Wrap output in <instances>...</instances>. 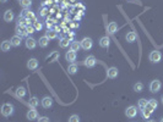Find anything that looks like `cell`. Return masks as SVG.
<instances>
[{
  "mask_svg": "<svg viewBox=\"0 0 163 122\" xmlns=\"http://www.w3.org/2000/svg\"><path fill=\"white\" fill-rule=\"evenodd\" d=\"M148 59H150L151 62L157 64V62H159V61L162 60V54H161V52H158V50H153V52L150 53Z\"/></svg>",
  "mask_w": 163,
  "mask_h": 122,
  "instance_id": "cell-2",
  "label": "cell"
},
{
  "mask_svg": "<svg viewBox=\"0 0 163 122\" xmlns=\"http://www.w3.org/2000/svg\"><path fill=\"white\" fill-rule=\"evenodd\" d=\"M65 59H66V61H69V62H71L73 64L74 61H76V52H74V50H69V52H66V54H65Z\"/></svg>",
  "mask_w": 163,
  "mask_h": 122,
  "instance_id": "cell-9",
  "label": "cell"
},
{
  "mask_svg": "<svg viewBox=\"0 0 163 122\" xmlns=\"http://www.w3.org/2000/svg\"><path fill=\"white\" fill-rule=\"evenodd\" d=\"M48 12H49V10H48L47 7H44V6H43V7H42V10H40V16H43V17H44V16H47V14H48Z\"/></svg>",
  "mask_w": 163,
  "mask_h": 122,
  "instance_id": "cell-34",
  "label": "cell"
},
{
  "mask_svg": "<svg viewBox=\"0 0 163 122\" xmlns=\"http://www.w3.org/2000/svg\"><path fill=\"white\" fill-rule=\"evenodd\" d=\"M50 22H52V21H49V20L47 21V27H48V29H50V28H52V23H50Z\"/></svg>",
  "mask_w": 163,
  "mask_h": 122,
  "instance_id": "cell-37",
  "label": "cell"
},
{
  "mask_svg": "<svg viewBox=\"0 0 163 122\" xmlns=\"http://www.w3.org/2000/svg\"><path fill=\"white\" fill-rule=\"evenodd\" d=\"M14 12L11 11V10H6L5 14H4V21L5 22H11L12 20H14Z\"/></svg>",
  "mask_w": 163,
  "mask_h": 122,
  "instance_id": "cell-15",
  "label": "cell"
},
{
  "mask_svg": "<svg viewBox=\"0 0 163 122\" xmlns=\"http://www.w3.org/2000/svg\"><path fill=\"white\" fill-rule=\"evenodd\" d=\"M107 30H108V33H109V34H114V33L117 32V30H118V25H117L115 22H110V23L108 25Z\"/></svg>",
  "mask_w": 163,
  "mask_h": 122,
  "instance_id": "cell-19",
  "label": "cell"
},
{
  "mask_svg": "<svg viewBox=\"0 0 163 122\" xmlns=\"http://www.w3.org/2000/svg\"><path fill=\"white\" fill-rule=\"evenodd\" d=\"M18 1H20V0H18Z\"/></svg>",
  "mask_w": 163,
  "mask_h": 122,
  "instance_id": "cell-42",
  "label": "cell"
},
{
  "mask_svg": "<svg viewBox=\"0 0 163 122\" xmlns=\"http://www.w3.org/2000/svg\"><path fill=\"white\" fill-rule=\"evenodd\" d=\"M118 75H119V71H118L117 67H109L108 71H107V76H108V78H110V79L117 78Z\"/></svg>",
  "mask_w": 163,
  "mask_h": 122,
  "instance_id": "cell-7",
  "label": "cell"
},
{
  "mask_svg": "<svg viewBox=\"0 0 163 122\" xmlns=\"http://www.w3.org/2000/svg\"><path fill=\"white\" fill-rule=\"evenodd\" d=\"M147 122H156V121H153V120H150V121H147Z\"/></svg>",
  "mask_w": 163,
  "mask_h": 122,
  "instance_id": "cell-39",
  "label": "cell"
},
{
  "mask_svg": "<svg viewBox=\"0 0 163 122\" xmlns=\"http://www.w3.org/2000/svg\"><path fill=\"white\" fill-rule=\"evenodd\" d=\"M147 104H148V101L146 99H140L139 103H137V106H139L140 110H144V109L147 107Z\"/></svg>",
  "mask_w": 163,
  "mask_h": 122,
  "instance_id": "cell-23",
  "label": "cell"
},
{
  "mask_svg": "<svg viewBox=\"0 0 163 122\" xmlns=\"http://www.w3.org/2000/svg\"><path fill=\"white\" fill-rule=\"evenodd\" d=\"M10 42H11L12 46H20V45H21V37L16 34V36H14V37L11 38V40H10Z\"/></svg>",
  "mask_w": 163,
  "mask_h": 122,
  "instance_id": "cell-20",
  "label": "cell"
},
{
  "mask_svg": "<svg viewBox=\"0 0 163 122\" xmlns=\"http://www.w3.org/2000/svg\"><path fill=\"white\" fill-rule=\"evenodd\" d=\"M80 48H81V42H76V40L71 43V45H70V49L74 50V52H79Z\"/></svg>",
  "mask_w": 163,
  "mask_h": 122,
  "instance_id": "cell-28",
  "label": "cell"
},
{
  "mask_svg": "<svg viewBox=\"0 0 163 122\" xmlns=\"http://www.w3.org/2000/svg\"><path fill=\"white\" fill-rule=\"evenodd\" d=\"M142 89H144V84H142L141 82H137L134 84V90L137 92V93H140V92H142Z\"/></svg>",
  "mask_w": 163,
  "mask_h": 122,
  "instance_id": "cell-31",
  "label": "cell"
},
{
  "mask_svg": "<svg viewBox=\"0 0 163 122\" xmlns=\"http://www.w3.org/2000/svg\"><path fill=\"white\" fill-rule=\"evenodd\" d=\"M16 95H17L18 98H23V97L26 95V89H25L23 87H18V88L16 89Z\"/></svg>",
  "mask_w": 163,
  "mask_h": 122,
  "instance_id": "cell-27",
  "label": "cell"
},
{
  "mask_svg": "<svg viewBox=\"0 0 163 122\" xmlns=\"http://www.w3.org/2000/svg\"><path fill=\"white\" fill-rule=\"evenodd\" d=\"M49 39H55L57 37H58V32L57 30H54V29H48V32H47V34H46Z\"/></svg>",
  "mask_w": 163,
  "mask_h": 122,
  "instance_id": "cell-25",
  "label": "cell"
},
{
  "mask_svg": "<svg viewBox=\"0 0 163 122\" xmlns=\"http://www.w3.org/2000/svg\"><path fill=\"white\" fill-rule=\"evenodd\" d=\"M125 38H126V42L128 43H134L135 40H136V38H137V36H136L135 32H129Z\"/></svg>",
  "mask_w": 163,
  "mask_h": 122,
  "instance_id": "cell-21",
  "label": "cell"
},
{
  "mask_svg": "<svg viewBox=\"0 0 163 122\" xmlns=\"http://www.w3.org/2000/svg\"><path fill=\"white\" fill-rule=\"evenodd\" d=\"M35 28H36V30H40V29H42V23L36 22L35 23Z\"/></svg>",
  "mask_w": 163,
  "mask_h": 122,
  "instance_id": "cell-36",
  "label": "cell"
},
{
  "mask_svg": "<svg viewBox=\"0 0 163 122\" xmlns=\"http://www.w3.org/2000/svg\"><path fill=\"white\" fill-rule=\"evenodd\" d=\"M162 104H163V97H162Z\"/></svg>",
  "mask_w": 163,
  "mask_h": 122,
  "instance_id": "cell-41",
  "label": "cell"
},
{
  "mask_svg": "<svg viewBox=\"0 0 163 122\" xmlns=\"http://www.w3.org/2000/svg\"><path fill=\"white\" fill-rule=\"evenodd\" d=\"M32 4V0H20V5H21L23 9H28Z\"/></svg>",
  "mask_w": 163,
  "mask_h": 122,
  "instance_id": "cell-29",
  "label": "cell"
},
{
  "mask_svg": "<svg viewBox=\"0 0 163 122\" xmlns=\"http://www.w3.org/2000/svg\"><path fill=\"white\" fill-rule=\"evenodd\" d=\"M161 87H162V83H161V81H158V79L152 81V82L150 83V90L152 92V93H157V92H159Z\"/></svg>",
  "mask_w": 163,
  "mask_h": 122,
  "instance_id": "cell-4",
  "label": "cell"
},
{
  "mask_svg": "<svg viewBox=\"0 0 163 122\" xmlns=\"http://www.w3.org/2000/svg\"><path fill=\"white\" fill-rule=\"evenodd\" d=\"M37 67H38V60L37 59L32 57L27 61V68L28 70H36Z\"/></svg>",
  "mask_w": 163,
  "mask_h": 122,
  "instance_id": "cell-11",
  "label": "cell"
},
{
  "mask_svg": "<svg viewBox=\"0 0 163 122\" xmlns=\"http://www.w3.org/2000/svg\"><path fill=\"white\" fill-rule=\"evenodd\" d=\"M37 40L35 39V38H32V37H28L27 39H26V48L27 49H35L36 46H37Z\"/></svg>",
  "mask_w": 163,
  "mask_h": 122,
  "instance_id": "cell-10",
  "label": "cell"
},
{
  "mask_svg": "<svg viewBox=\"0 0 163 122\" xmlns=\"http://www.w3.org/2000/svg\"><path fill=\"white\" fill-rule=\"evenodd\" d=\"M68 71H69V73L70 75H75L76 72H77V65L76 64H70L69 65V67H68Z\"/></svg>",
  "mask_w": 163,
  "mask_h": 122,
  "instance_id": "cell-24",
  "label": "cell"
},
{
  "mask_svg": "<svg viewBox=\"0 0 163 122\" xmlns=\"http://www.w3.org/2000/svg\"><path fill=\"white\" fill-rule=\"evenodd\" d=\"M37 122H49V118L46 117V116H42V117H39Z\"/></svg>",
  "mask_w": 163,
  "mask_h": 122,
  "instance_id": "cell-35",
  "label": "cell"
},
{
  "mask_svg": "<svg viewBox=\"0 0 163 122\" xmlns=\"http://www.w3.org/2000/svg\"><path fill=\"white\" fill-rule=\"evenodd\" d=\"M11 46H12V44H11V42H10V40H4V42L1 43V45H0V48H1V52H4V53L9 52Z\"/></svg>",
  "mask_w": 163,
  "mask_h": 122,
  "instance_id": "cell-17",
  "label": "cell"
},
{
  "mask_svg": "<svg viewBox=\"0 0 163 122\" xmlns=\"http://www.w3.org/2000/svg\"><path fill=\"white\" fill-rule=\"evenodd\" d=\"M109 43H110V40H109V38H108L107 36L102 37V38L99 39V45H101L102 48H109Z\"/></svg>",
  "mask_w": 163,
  "mask_h": 122,
  "instance_id": "cell-18",
  "label": "cell"
},
{
  "mask_svg": "<svg viewBox=\"0 0 163 122\" xmlns=\"http://www.w3.org/2000/svg\"><path fill=\"white\" fill-rule=\"evenodd\" d=\"M14 114V105L10 103H5L1 105V115L5 117H9Z\"/></svg>",
  "mask_w": 163,
  "mask_h": 122,
  "instance_id": "cell-1",
  "label": "cell"
},
{
  "mask_svg": "<svg viewBox=\"0 0 163 122\" xmlns=\"http://www.w3.org/2000/svg\"><path fill=\"white\" fill-rule=\"evenodd\" d=\"M158 104H157V100L156 99H150L148 100V104H147V109L151 111V113H153V111L157 109Z\"/></svg>",
  "mask_w": 163,
  "mask_h": 122,
  "instance_id": "cell-14",
  "label": "cell"
},
{
  "mask_svg": "<svg viewBox=\"0 0 163 122\" xmlns=\"http://www.w3.org/2000/svg\"><path fill=\"white\" fill-rule=\"evenodd\" d=\"M69 122H80L79 115H71V116L69 117Z\"/></svg>",
  "mask_w": 163,
  "mask_h": 122,
  "instance_id": "cell-33",
  "label": "cell"
},
{
  "mask_svg": "<svg viewBox=\"0 0 163 122\" xmlns=\"http://www.w3.org/2000/svg\"><path fill=\"white\" fill-rule=\"evenodd\" d=\"M0 1H1V3H3V4H5V3H6V1H7V0H0Z\"/></svg>",
  "mask_w": 163,
  "mask_h": 122,
  "instance_id": "cell-38",
  "label": "cell"
},
{
  "mask_svg": "<svg viewBox=\"0 0 163 122\" xmlns=\"http://www.w3.org/2000/svg\"><path fill=\"white\" fill-rule=\"evenodd\" d=\"M59 45L62 46V48H66V46L71 45L70 44V39L69 38H62V39L59 40Z\"/></svg>",
  "mask_w": 163,
  "mask_h": 122,
  "instance_id": "cell-22",
  "label": "cell"
},
{
  "mask_svg": "<svg viewBox=\"0 0 163 122\" xmlns=\"http://www.w3.org/2000/svg\"><path fill=\"white\" fill-rule=\"evenodd\" d=\"M161 122H163V117H162V118H161Z\"/></svg>",
  "mask_w": 163,
  "mask_h": 122,
  "instance_id": "cell-40",
  "label": "cell"
},
{
  "mask_svg": "<svg viewBox=\"0 0 163 122\" xmlns=\"http://www.w3.org/2000/svg\"><path fill=\"white\" fill-rule=\"evenodd\" d=\"M27 118L29 120V121H33V120H36L37 117H38V113H37V110L35 109V107H32L31 110H28L27 111Z\"/></svg>",
  "mask_w": 163,
  "mask_h": 122,
  "instance_id": "cell-12",
  "label": "cell"
},
{
  "mask_svg": "<svg viewBox=\"0 0 163 122\" xmlns=\"http://www.w3.org/2000/svg\"><path fill=\"white\" fill-rule=\"evenodd\" d=\"M28 103H29V105H31L32 107H37L39 105V99L37 97H32L31 99H29Z\"/></svg>",
  "mask_w": 163,
  "mask_h": 122,
  "instance_id": "cell-26",
  "label": "cell"
},
{
  "mask_svg": "<svg viewBox=\"0 0 163 122\" xmlns=\"http://www.w3.org/2000/svg\"><path fill=\"white\" fill-rule=\"evenodd\" d=\"M96 64H97V60H96V57H95L93 55H90V56H87V57L85 59V61H84V65H85L86 67H88V68H91V67H95V66H96Z\"/></svg>",
  "mask_w": 163,
  "mask_h": 122,
  "instance_id": "cell-3",
  "label": "cell"
},
{
  "mask_svg": "<svg viewBox=\"0 0 163 122\" xmlns=\"http://www.w3.org/2000/svg\"><path fill=\"white\" fill-rule=\"evenodd\" d=\"M49 40H50V39H49L47 36H43V37H40V38H39L38 44H39L40 48H46V46L49 44Z\"/></svg>",
  "mask_w": 163,
  "mask_h": 122,
  "instance_id": "cell-16",
  "label": "cell"
},
{
  "mask_svg": "<svg viewBox=\"0 0 163 122\" xmlns=\"http://www.w3.org/2000/svg\"><path fill=\"white\" fill-rule=\"evenodd\" d=\"M26 30H27V33H28V34H32V33H35L36 28H35V26L28 25V26H26Z\"/></svg>",
  "mask_w": 163,
  "mask_h": 122,
  "instance_id": "cell-32",
  "label": "cell"
},
{
  "mask_svg": "<svg viewBox=\"0 0 163 122\" xmlns=\"http://www.w3.org/2000/svg\"><path fill=\"white\" fill-rule=\"evenodd\" d=\"M40 104H42V106L44 109H49L50 106L53 105V99L50 97H44L42 100H40Z\"/></svg>",
  "mask_w": 163,
  "mask_h": 122,
  "instance_id": "cell-8",
  "label": "cell"
},
{
  "mask_svg": "<svg viewBox=\"0 0 163 122\" xmlns=\"http://www.w3.org/2000/svg\"><path fill=\"white\" fill-rule=\"evenodd\" d=\"M93 45V42H92V39L91 38H84L82 40H81V48H82L84 50H90L91 48H92Z\"/></svg>",
  "mask_w": 163,
  "mask_h": 122,
  "instance_id": "cell-6",
  "label": "cell"
},
{
  "mask_svg": "<svg viewBox=\"0 0 163 122\" xmlns=\"http://www.w3.org/2000/svg\"><path fill=\"white\" fill-rule=\"evenodd\" d=\"M16 34L20 36V37H26L28 33H27V30H26V27L25 26H16Z\"/></svg>",
  "mask_w": 163,
  "mask_h": 122,
  "instance_id": "cell-13",
  "label": "cell"
},
{
  "mask_svg": "<svg viewBox=\"0 0 163 122\" xmlns=\"http://www.w3.org/2000/svg\"><path fill=\"white\" fill-rule=\"evenodd\" d=\"M125 115H126V117H129V118L136 117V115H137V107H136V106H132V105L129 106V107H126Z\"/></svg>",
  "mask_w": 163,
  "mask_h": 122,
  "instance_id": "cell-5",
  "label": "cell"
},
{
  "mask_svg": "<svg viewBox=\"0 0 163 122\" xmlns=\"http://www.w3.org/2000/svg\"><path fill=\"white\" fill-rule=\"evenodd\" d=\"M141 113H142V117L146 118V120H148V118L151 117V115H152V113H151V111H150L147 107L144 109V110H141Z\"/></svg>",
  "mask_w": 163,
  "mask_h": 122,
  "instance_id": "cell-30",
  "label": "cell"
}]
</instances>
